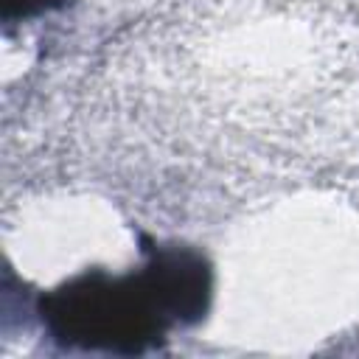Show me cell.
I'll return each instance as SVG.
<instances>
[{"label":"cell","mask_w":359,"mask_h":359,"mask_svg":"<svg viewBox=\"0 0 359 359\" xmlns=\"http://www.w3.org/2000/svg\"><path fill=\"white\" fill-rule=\"evenodd\" d=\"M140 252L129 272L95 266L36 294L34 314L56 351L143 356L208 317L213 266L202 250L140 236Z\"/></svg>","instance_id":"6da1fadb"},{"label":"cell","mask_w":359,"mask_h":359,"mask_svg":"<svg viewBox=\"0 0 359 359\" xmlns=\"http://www.w3.org/2000/svg\"><path fill=\"white\" fill-rule=\"evenodd\" d=\"M70 0H6V11H3V20L11 25L14 20L25 22V20H34L39 14H48V11H56L62 6H67Z\"/></svg>","instance_id":"7a4b0ae2"}]
</instances>
